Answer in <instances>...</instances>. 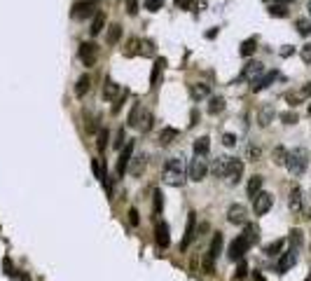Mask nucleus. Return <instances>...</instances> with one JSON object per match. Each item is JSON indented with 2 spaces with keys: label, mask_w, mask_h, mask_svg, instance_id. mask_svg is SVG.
Masks as SVG:
<instances>
[{
  "label": "nucleus",
  "mask_w": 311,
  "mask_h": 281,
  "mask_svg": "<svg viewBox=\"0 0 311 281\" xmlns=\"http://www.w3.org/2000/svg\"><path fill=\"white\" fill-rule=\"evenodd\" d=\"M138 127L143 129V134H147V131L152 129V113H150V110H143V113H140V122H138Z\"/></svg>",
  "instance_id": "2f4dec72"
},
{
  "label": "nucleus",
  "mask_w": 311,
  "mask_h": 281,
  "mask_svg": "<svg viewBox=\"0 0 311 281\" xmlns=\"http://www.w3.org/2000/svg\"><path fill=\"white\" fill-rule=\"evenodd\" d=\"M299 56H302V61L304 63H311V45H304L302 52H299Z\"/></svg>",
  "instance_id": "de8ad7c7"
},
{
  "label": "nucleus",
  "mask_w": 311,
  "mask_h": 281,
  "mask_svg": "<svg viewBox=\"0 0 311 281\" xmlns=\"http://www.w3.org/2000/svg\"><path fill=\"white\" fill-rule=\"evenodd\" d=\"M143 7H145L147 12H159V10L164 7V0H145Z\"/></svg>",
  "instance_id": "58836bf2"
},
{
  "label": "nucleus",
  "mask_w": 311,
  "mask_h": 281,
  "mask_svg": "<svg viewBox=\"0 0 311 281\" xmlns=\"http://www.w3.org/2000/svg\"><path fill=\"white\" fill-rule=\"evenodd\" d=\"M189 96H192V101H202V98L211 96V87L204 85V82H197V85L189 87Z\"/></svg>",
  "instance_id": "aec40b11"
},
{
  "label": "nucleus",
  "mask_w": 311,
  "mask_h": 281,
  "mask_svg": "<svg viewBox=\"0 0 311 281\" xmlns=\"http://www.w3.org/2000/svg\"><path fill=\"white\" fill-rule=\"evenodd\" d=\"M197 234V214L195 211H189L187 214V225H185V234H183V249H187L192 244V239Z\"/></svg>",
  "instance_id": "4468645a"
},
{
  "label": "nucleus",
  "mask_w": 311,
  "mask_h": 281,
  "mask_svg": "<svg viewBox=\"0 0 311 281\" xmlns=\"http://www.w3.org/2000/svg\"><path fill=\"white\" fill-rule=\"evenodd\" d=\"M295 28H297V33L299 36H311V19H306V17H302V19H297L295 21Z\"/></svg>",
  "instance_id": "7c9ffc66"
},
{
  "label": "nucleus",
  "mask_w": 311,
  "mask_h": 281,
  "mask_svg": "<svg viewBox=\"0 0 311 281\" xmlns=\"http://www.w3.org/2000/svg\"><path fill=\"white\" fill-rule=\"evenodd\" d=\"M145 166H147V155L136 153L134 157H131V162H129V173H131V176H140V173L145 171Z\"/></svg>",
  "instance_id": "ddd939ff"
},
{
  "label": "nucleus",
  "mask_w": 311,
  "mask_h": 281,
  "mask_svg": "<svg viewBox=\"0 0 311 281\" xmlns=\"http://www.w3.org/2000/svg\"><path fill=\"white\" fill-rule=\"evenodd\" d=\"M264 73V66L260 61H248L244 66V71H241V78L244 80H248V82H255L260 75Z\"/></svg>",
  "instance_id": "9b49d317"
},
{
  "label": "nucleus",
  "mask_w": 311,
  "mask_h": 281,
  "mask_svg": "<svg viewBox=\"0 0 311 281\" xmlns=\"http://www.w3.org/2000/svg\"><path fill=\"white\" fill-rule=\"evenodd\" d=\"M255 49H257V38H248V40H244V43H241V47H239V54L248 59V56L255 54Z\"/></svg>",
  "instance_id": "5701e85b"
},
{
  "label": "nucleus",
  "mask_w": 311,
  "mask_h": 281,
  "mask_svg": "<svg viewBox=\"0 0 311 281\" xmlns=\"http://www.w3.org/2000/svg\"><path fill=\"white\" fill-rule=\"evenodd\" d=\"M225 98L222 96H213L211 98V103H208V113H211V115H220V113H222V110H225Z\"/></svg>",
  "instance_id": "cd10ccee"
},
{
  "label": "nucleus",
  "mask_w": 311,
  "mask_h": 281,
  "mask_svg": "<svg viewBox=\"0 0 311 281\" xmlns=\"http://www.w3.org/2000/svg\"><path fill=\"white\" fill-rule=\"evenodd\" d=\"M120 85H117L115 80H105V85H103V98L105 101H112V98H117L120 96Z\"/></svg>",
  "instance_id": "4be33fe9"
},
{
  "label": "nucleus",
  "mask_w": 311,
  "mask_h": 281,
  "mask_svg": "<svg viewBox=\"0 0 311 281\" xmlns=\"http://www.w3.org/2000/svg\"><path fill=\"white\" fill-rule=\"evenodd\" d=\"M134 157V140H127L122 148V153H120V162H117V176H124L129 171V162Z\"/></svg>",
  "instance_id": "423d86ee"
},
{
  "label": "nucleus",
  "mask_w": 311,
  "mask_h": 281,
  "mask_svg": "<svg viewBox=\"0 0 311 281\" xmlns=\"http://www.w3.org/2000/svg\"><path fill=\"white\" fill-rule=\"evenodd\" d=\"M108 138H110L108 129H101V131H98V136H96V148H98V153H105V148H108Z\"/></svg>",
  "instance_id": "f704fd0d"
},
{
  "label": "nucleus",
  "mask_w": 311,
  "mask_h": 281,
  "mask_svg": "<svg viewBox=\"0 0 311 281\" xmlns=\"http://www.w3.org/2000/svg\"><path fill=\"white\" fill-rule=\"evenodd\" d=\"M306 10H309V14H311V3H309V7H306Z\"/></svg>",
  "instance_id": "13d9d810"
},
{
  "label": "nucleus",
  "mask_w": 311,
  "mask_h": 281,
  "mask_svg": "<svg viewBox=\"0 0 311 281\" xmlns=\"http://www.w3.org/2000/svg\"><path fill=\"white\" fill-rule=\"evenodd\" d=\"M271 206H274V195H271V192L260 190V192L253 197V211H255V216H264Z\"/></svg>",
  "instance_id": "20e7f679"
},
{
  "label": "nucleus",
  "mask_w": 311,
  "mask_h": 281,
  "mask_svg": "<svg viewBox=\"0 0 311 281\" xmlns=\"http://www.w3.org/2000/svg\"><path fill=\"white\" fill-rule=\"evenodd\" d=\"M260 157H262V150H260V146L250 143V146L246 148V159H250V162H257Z\"/></svg>",
  "instance_id": "e433bc0d"
},
{
  "label": "nucleus",
  "mask_w": 311,
  "mask_h": 281,
  "mask_svg": "<svg viewBox=\"0 0 311 281\" xmlns=\"http://www.w3.org/2000/svg\"><path fill=\"white\" fill-rule=\"evenodd\" d=\"M166 66V59H154V66H152V78H150V82H152V87H157L159 82V73L164 71Z\"/></svg>",
  "instance_id": "72a5a7b5"
},
{
  "label": "nucleus",
  "mask_w": 311,
  "mask_h": 281,
  "mask_svg": "<svg viewBox=\"0 0 311 281\" xmlns=\"http://www.w3.org/2000/svg\"><path fill=\"white\" fill-rule=\"evenodd\" d=\"M299 246H302V230H293L290 232V249L299 251Z\"/></svg>",
  "instance_id": "ea45409f"
},
{
  "label": "nucleus",
  "mask_w": 311,
  "mask_h": 281,
  "mask_svg": "<svg viewBox=\"0 0 311 281\" xmlns=\"http://www.w3.org/2000/svg\"><path fill=\"white\" fill-rule=\"evenodd\" d=\"M227 220H229L232 225H246L248 211H246L244 204H232V206L227 208Z\"/></svg>",
  "instance_id": "6e6552de"
},
{
  "label": "nucleus",
  "mask_w": 311,
  "mask_h": 281,
  "mask_svg": "<svg viewBox=\"0 0 311 281\" xmlns=\"http://www.w3.org/2000/svg\"><path fill=\"white\" fill-rule=\"evenodd\" d=\"M269 14H271V17H279V19H283V17H288V10H286V5H271L269 7Z\"/></svg>",
  "instance_id": "a19ab883"
},
{
  "label": "nucleus",
  "mask_w": 311,
  "mask_h": 281,
  "mask_svg": "<svg viewBox=\"0 0 311 281\" xmlns=\"http://www.w3.org/2000/svg\"><path fill=\"white\" fill-rule=\"evenodd\" d=\"M187 181V164L185 157H171L164 164V183L171 188H183Z\"/></svg>",
  "instance_id": "f257e3e1"
},
{
  "label": "nucleus",
  "mask_w": 311,
  "mask_h": 281,
  "mask_svg": "<svg viewBox=\"0 0 311 281\" xmlns=\"http://www.w3.org/2000/svg\"><path fill=\"white\" fill-rule=\"evenodd\" d=\"M129 223H131V225H138V211H136V208H129Z\"/></svg>",
  "instance_id": "3c124183"
},
{
  "label": "nucleus",
  "mask_w": 311,
  "mask_h": 281,
  "mask_svg": "<svg viewBox=\"0 0 311 281\" xmlns=\"http://www.w3.org/2000/svg\"><path fill=\"white\" fill-rule=\"evenodd\" d=\"M286 157H288V150L283 146H276L274 148V162L276 164H286Z\"/></svg>",
  "instance_id": "4c0bfd02"
},
{
  "label": "nucleus",
  "mask_w": 311,
  "mask_h": 281,
  "mask_svg": "<svg viewBox=\"0 0 311 281\" xmlns=\"http://www.w3.org/2000/svg\"><path fill=\"white\" fill-rule=\"evenodd\" d=\"M276 5H290V3H295V0H274Z\"/></svg>",
  "instance_id": "4d7b16f0"
},
{
  "label": "nucleus",
  "mask_w": 311,
  "mask_h": 281,
  "mask_svg": "<svg viewBox=\"0 0 311 281\" xmlns=\"http://www.w3.org/2000/svg\"><path fill=\"white\" fill-rule=\"evenodd\" d=\"M229 164H232V157L229 155H218L213 159V164H211V173L215 178H225L227 171H229Z\"/></svg>",
  "instance_id": "1a4fd4ad"
},
{
  "label": "nucleus",
  "mask_w": 311,
  "mask_h": 281,
  "mask_svg": "<svg viewBox=\"0 0 311 281\" xmlns=\"http://www.w3.org/2000/svg\"><path fill=\"white\" fill-rule=\"evenodd\" d=\"M140 113H143L140 103H134L131 113H129V127H138V122H140Z\"/></svg>",
  "instance_id": "c9c22d12"
},
{
  "label": "nucleus",
  "mask_w": 311,
  "mask_h": 281,
  "mask_svg": "<svg viewBox=\"0 0 311 281\" xmlns=\"http://www.w3.org/2000/svg\"><path fill=\"white\" fill-rule=\"evenodd\" d=\"M222 143H225L227 148H234V146L239 143V138H237L234 134H222Z\"/></svg>",
  "instance_id": "a18cd8bd"
},
{
  "label": "nucleus",
  "mask_w": 311,
  "mask_h": 281,
  "mask_svg": "<svg viewBox=\"0 0 311 281\" xmlns=\"http://www.w3.org/2000/svg\"><path fill=\"white\" fill-rule=\"evenodd\" d=\"M127 7H129V14L138 12V3H136V0H127Z\"/></svg>",
  "instance_id": "864d4df0"
},
{
  "label": "nucleus",
  "mask_w": 311,
  "mask_h": 281,
  "mask_svg": "<svg viewBox=\"0 0 311 281\" xmlns=\"http://www.w3.org/2000/svg\"><path fill=\"white\" fill-rule=\"evenodd\" d=\"M89 87H92V80H89V75H82V78L77 80V85H75V96H77V98H85V94L89 92Z\"/></svg>",
  "instance_id": "393cba45"
},
{
  "label": "nucleus",
  "mask_w": 311,
  "mask_h": 281,
  "mask_svg": "<svg viewBox=\"0 0 311 281\" xmlns=\"http://www.w3.org/2000/svg\"><path fill=\"white\" fill-rule=\"evenodd\" d=\"M154 239H157L159 249H169V244H171V237H169V225H166L164 220H159L157 225H154Z\"/></svg>",
  "instance_id": "f8f14e48"
},
{
  "label": "nucleus",
  "mask_w": 311,
  "mask_h": 281,
  "mask_svg": "<svg viewBox=\"0 0 311 281\" xmlns=\"http://www.w3.org/2000/svg\"><path fill=\"white\" fill-rule=\"evenodd\" d=\"M246 272H248V267H246V263H241V265L237 267V274H234V276H237V279H244Z\"/></svg>",
  "instance_id": "603ef678"
},
{
  "label": "nucleus",
  "mask_w": 311,
  "mask_h": 281,
  "mask_svg": "<svg viewBox=\"0 0 311 281\" xmlns=\"http://www.w3.org/2000/svg\"><path fill=\"white\" fill-rule=\"evenodd\" d=\"M208 173V164H206V159L202 157H195L192 162H189L187 166V178L189 181H195V183H199V181H204Z\"/></svg>",
  "instance_id": "39448f33"
},
{
  "label": "nucleus",
  "mask_w": 311,
  "mask_h": 281,
  "mask_svg": "<svg viewBox=\"0 0 311 281\" xmlns=\"http://www.w3.org/2000/svg\"><path fill=\"white\" fill-rule=\"evenodd\" d=\"M154 214H159V211H162V206H164V199H162V190H154Z\"/></svg>",
  "instance_id": "79ce46f5"
},
{
  "label": "nucleus",
  "mask_w": 311,
  "mask_h": 281,
  "mask_svg": "<svg viewBox=\"0 0 311 281\" xmlns=\"http://www.w3.org/2000/svg\"><path fill=\"white\" fill-rule=\"evenodd\" d=\"M208 150H211V138H208V136H202V138L195 140V155H197V157L208 155Z\"/></svg>",
  "instance_id": "b1692460"
},
{
  "label": "nucleus",
  "mask_w": 311,
  "mask_h": 281,
  "mask_svg": "<svg viewBox=\"0 0 311 281\" xmlns=\"http://www.w3.org/2000/svg\"><path fill=\"white\" fill-rule=\"evenodd\" d=\"M306 164H309V153H306V148H295L290 150L286 157V169L293 176H302L306 171Z\"/></svg>",
  "instance_id": "f03ea898"
},
{
  "label": "nucleus",
  "mask_w": 311,
  "mask_h": 281,
  "mask_svg": "<svg viewBox=\"0 0 311 281\" xmlns=\"http://www.w3.org/2000/svg\"><path fill=\"white\" fill-rule=\"evenodd\" d=\"M96 56H98V47L94 43H82L80 45V59L85 63L87 68L96 63Z\"/></svg>",
  "instance_id": "9d476101"
},
{
  "label": "nucleus",
  "mask_w": 311,
  "mask_h": 281,
  "mask_svg": "<svg viewBox=\"0 0 311 281\" xmlns=\"http://www.w3.org/2000/svg\"><path fill=\"white\" fill-rule=\"evenodd\" d=\"M274 117H276L274 106L264 103L262 108H260V113H257V122H260V127H269V124L274 122Z\"/></svg>",
  "instance_id": "a211bd4d"
},
{
  "label": "nucleus",
  "mask_w": 311,
  "mask_h": 281,
  "mask_svg": "<svg viewBox=\"0 0 311 281\" xmlns=\"http://www.w3.org/2000/svg\"><path fill=\"white\" fill-rule=\"evenodd\" d=\"M178 129H173V127H164L162 131H159V146H171L173 140L178 138Z\"/></svg>",
  "instance_id": "412c9836"
},
{
  "label": "nucleus",
  "mask_w": 311,
  "mask_h": 281,
  "mask_svg": "<svg viewBox=\"0 0 311 281\" xmlns=\"http://www.w3.org/2000/svg\"><path fill=\"white\" fill-rule=\"evenodd\" d=\"M309 117H311V103H309Z\"/></svg>",
  "instance_id": "bf43d9fd"
},
{
  "label": "nucleus",
  "mask_w": 311,
  "mask_h": 281,
  "mask_svg": "<svg viewBox=\"0 0 311 281\" xmlns=\"http://www.w3.org/2000/svg\"><path fill=\"white\" fill-rule=\"evenodd\" d=\"M295 263H297V251L295 249L283 251L279 258V263H276V272H279V274H286L290 267H295Z\"/></svg>",
  "instance_id": "0eeeda50"
},
{
  "label": "nucleus",
  "mask_w": 311,
  "mask_h": 281,
  "mask_svg": "<svg viewBox=\"0 0 311 281\" xmlns=\"http://www.w3.org/2000/svg\"><path fill=\"white\" fill-rule=\"evenodd\" d=\"M283 239H276V241H271V244L264 246V253H267L269 258H274V256H281V251H283Z\"/></svg>",
  "instance_id": "c756f323"
},
{
  "label": "nucleus",
  "mask_w": 311,
  "mask_h": 281,
  "mask_svg": "<svg viewBox=\"0 0 311 281\" xmlns=\"http://www.w3.org/2000/svg\"><path fill=\"white\" fill-rule=\"evenodd\" d=\"M262 183H264L262 176H253L248 181V197H250V199H253V197H255L260 190H262Z\"/></svg>",
  "instance_id": "c85d7f7f"
},
{
  "label": "nucleus",
  "mask_w": 311,
  "mask_h": 281,
  "mask_svg": "<svg viewBox=\"0 0 311 281\" xmlns=\"http://www.w3.org/2000/svg\"><path fill=\"white\" fill-rule=\"evenodd\" d=\"M127 140L129 138H127V134H124V129H120V131H117V138H115V148H120V150H122Z\"/></svg>",
  "instance_id": "c03bdc74"
},
{
  "label": "nucleus",
  "mask_w": 311,
  "mask_h": 281,
  "mask_svg": "<svg viewBox=\"0 0 311 281\" xmlns=\"http://www.w3.org/2000/svg\"><path fill=\"white\" fill-rule=\"evenodd\" d=\"M288 206H290V211H293L295 216L302 214V190L295 185L293 190H290V199H288Z\"/></svg>",
  "instance_id": "6ab92c4d"
},
{
  "label": "nucleus",
  "mask_w": 311,
  "mask_h": 281,
  "mask_svg": "<svg viewBox=\"0 0 311 281\" xmlns=\"http://www.w3.org/2000/svg\"><path fill=\"white\" fill-rule=\"evenodd\" d=\"M204 269H206V274H213V258H211V256H208V253H206V258H204Z\"/></svg>",
  "instance_id": "09e8293b"
},
{
  "label": "nucleus",
  "mask_w": 311,
  "mask_h": 281,
  "mask_svg": "<svg viewBox=\"0 0 311 281\" xmlns=\"http://www.w3.org/2000/svg\"><path fill=\"white\" fill-rule=\"evenodd\" d=\"M276 78H279V73H276V71H269V73H262L260 78L255 80V82H253V85H250V89H253V92H262V89H267V87L271 85V82H274Z\"/></svg>",
  "instance_id": "dca6fc26"
},
{
  "label": "nucleus",
  "mask_w": 311,
  "mask_h": 281,
  "mask_svg": "<svg viewBox=\"0 0 311 281\" xmlns=\"http://www.w3.org/2000/svg\"><path fill=\"white\" fill-rule=\"evenodd\" d=\"M279 54L283 56V59H288V56H293V54H295V47H293V45H283V47L279 49Z\"/></svg>",
  "instance_id": "49530a36"
},
{
  "label": "nucleus",
  "mask_w": 311,
  "mask_h": 281,
  "mask_svg": "<svg viewBox=\"0 0 311 281\" xmlns=\"http://www.w3.org/2000/svg\"><path fill=\"white\" fill-rule=\"evenodd\" d=\"M250 239L246 237L244 232L239 234L237 239H234L232 244H229V251H227V256H229V260H234V263H237V260H244V256H246V251L250 249Z\"/></svg>",
  "instance_id": "7ed1b4c3"
},
{
  "label": "nucleus",
  "mask_w": 311,
  "mask_h": 281,
  "mask_svg": "<svg viewBox=\"0 0 311 281\" xmlns=\"http://www.w3.org/2000/svg\"><path fill=\"white\" fill-rule=\"evenodd\" d=\"M103 26H105V14L103 12H96V14H94V21H92L89 33H92V36H98V33L103 31Z\"/></svg>",
  "instance_id": "a878e982"
},
{
  "label": "nucleus",
  "mask_w": 311,
  "mask_h": 281,
  "mask_svg": "<svg viewBox=\"0 0 311 281\" xmlns=\"http://www.w3.org/2000/svg\"><path fill=\"white\" fill-rule=\"evenodd\" d=\"M124 96H127V94H124ZM124 96H120V101H117V103H115V108H112V113H115V115H117V113H120V108H122V101H124Z\"/></svg>",
  "instance_id": "5fc2aeb1"
},
{
  "label": "nucleus",
  "mask_w": 311,
  "mask_h": 281,
  "mask_svg": "<svg viewBox=\"0 0 311 281\" xmlns=\"http://www.w3.org/2000/svg\"><path fill=\"white\" fill-rule=\"evenodd\" d=\"M120 38H122V26H120V24H112L108 28V36H105V40H108V45H117V43H120Z\"/></svg>",
  "instance_id": "bb28decb"
},
{
  "label": "nucleus",
  "mask_w": 311,
  "mask_h": 281,
  "mask_svg": "<svg viewBox=\"0 0 311 281\" xmlns=\"http://www.w3.org/2000/svg\"><path fill=\"white\" fill-rule=\"evenodd\" d=\"M94 10H96V3L94 0H87V3H77V5L73 7V17L75 19H87L92 17Z\"/></svg>",
  "instance_id": "f3484780"
},
{
  "label": "nucleus",
  "mask_w": 311,
  "mask_h": 281,
  "mask_svg": "<svg viewBox=\"0 0 311 281\" xmlns=\"http://www.w3.org/2000/svg\"><path fill=\"white\" fill-rule=\"evenodd\" d=\"M302 94H304V96H311V82H306V87L302 89Z\"/></svg>",
  "instance_id": "6e6d98bb"
},
{
  "label": "nucleus",
  "mask_w": 311,
  "mask_h": 281,
  "mask_svg": "<svg viewBox=\"0 0 311 281\" xmlns=\"http://www.w3.org/2000/svg\"><path fill=\"white\" fill-rule=\"evenodd\" d=\"M92 169H94V173H96V178H101V181H103L105 173L101 171V164H98V159H94V162H92Z\"/></svg>",
  "instance_id": "8fccbe9b"
},
{
  "label": "nucleus",
  "mask_w": 311,
  "mask_h": 281,
  "mask_svg": "<svg viewBox=\"0 0 311 281\" xmlns=\"http://www.w3.org/2000/svg\"><path fill=\"white\" fill-rule=\"evenodd\" d=\"M241 173H244V162L237 157H232V164H229V171H227V183L229 185H237L241 181Z\"/></svg>",
  "instance_id": "2eb2a0df"
},
{
  "label": "nucleus",
  "mask_w": 311,
  "mask_h": 281,
  "mask_svg": "<svg viewBox=\"0 0 311 281\" xmlns=\"http://www.w3.org/2000/svg\"><path fill=\"white\" fill-rule=\"evenodd\" d=\"M220 251H222V234H215V237H213V241H211V249H208V256H211V258H213V260H215V258H218L220 256Z\"/></svg>",
  "instance_id": "473e14b6"
},
{
  "label": "nucleus",
  "mask_w": 311,
  "mask_h": 281,
  "mask_svg": "<svg viewBox=\"0 0 311 281\" xmlns=\"http://www.w3.org/2000/svg\"><path fill=\"white\" fill-rule=\"evenodd\" d=\"M281 120H283V124H297L299 117L295 115V113H290V110H288V113H283V115H281Z\"/></svg>",
  "instance_id": "37998d69"
}]
</instances>
